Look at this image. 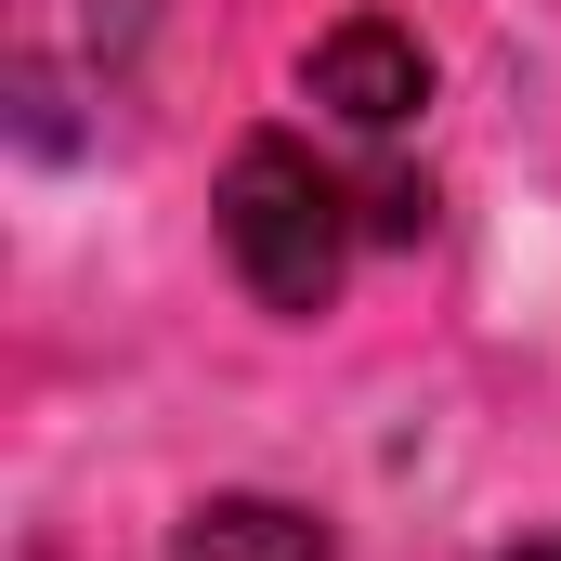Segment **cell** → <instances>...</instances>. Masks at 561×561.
Returning a JSON list of instances; mask_svg holds the SVG:
<instances>
[{
	"label": "cell",
	"mask_w": 561,
	"mask_h": 561,
	"mask_svg": "<svg viewBox=\"0 0 561 561\" xmlns=\"http://www.w3.org/2000/svg\"><path fill=\"white\" fill-rule=\"evenodd\" d=\"M222 249H236V275L249 300H275V313H327L340 300V262H353V196L300 157V144H236V170H222Z\"/></svg>",
	"instance_id": "cell-1"
},
{
	"label": "cell",
	"mask_w": 561,
	"mask_h": 561,
	"mask_svg": "<svg viewBox=\"0 0 561 561\" xmlns=\"http://www.w3.org/2000/svg\"><path fill=\"white\" fill-rule=\"evenodd\" d=\"M510 561H561V536H536V549H510Z\"/></svg>",
	"instance_id": "cell-5"
},
{
	"label": "cell",
	"mask_w": 561,
	"mask_h": 561,
	"mask_svg": "<svg viewBox=\"0 0 561 561\" xmlns=\"http://www.w3.org/2000/svg\"><path fill=\"white\" fill-rule=\"evenodd\" d=\"M300 92H313V105H327V118H340V131H405V118H419L431 105V53L419 39H405V26H379V13H353V26H327V39H313V66H300Z\"/></svg>",
	"instance_id": "cell-3"
},
{
	"label": "cell",
	"mask_w": 561,
	"mask_h": 561,
	"mask_svg": "<svg viewBox=\"0 0 561 561\" xmlns=\"http://www.w3.org/2000/svg\"><path fill=\"white\" fill-rule=\"evenodd\" d=\"M144 13L157 0H0V39H13V105H26V131L53 144V118L79 105V92H105L118 66H131Z\"/></svg>",
	"instance_id": "cell-2"
},
{
	"label": "cell",
	"mask_w": 561,
	"mask_h": 561,
	"mask_svg": "<svg viewBox=\"0 0 561 561\" xmlns=\"http://www.w3.org/2000/svg\"><path fill=\"white\" fill-rule=\"evenodd\" d=\"M170 561H327V536L275 496H209V510H183Z\"/></svg>",
	"instance_id": "cell-4"
}]
</instances>
